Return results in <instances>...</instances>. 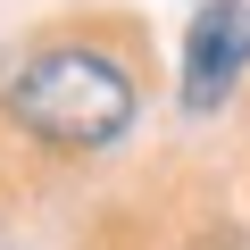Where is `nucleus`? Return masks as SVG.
<instances>
[{"instance_id":"nucleus-1","label":"nucleus","mask_w":250,"mask_h":250,"mask_svg":"<svg viewBox=\"0 0 250 250\" xmlns=\"http://www.w3.org/2000/svg\"><path fill=\"white\" fill-rule=\"evenodd\" d=\"M9 100H17V117L42 142H67V150H100V142H117L134 125V83L100 50H42L17 75Z\"/></svg>"},{"instance_id":"nucleus-2","label":"nucleus","mask_w":250,"mask_h":250,"mask_svg":"<svg viewBox=\"0 0 250 250\" xmlns=\"http://www.w3.org/2000/svg\"><path fill=\"white\" fill-rule=\"evenodd\" d=\"M250 67V0H200L184 34V108H225V92Z\"/></svg>"}]
</instances>
